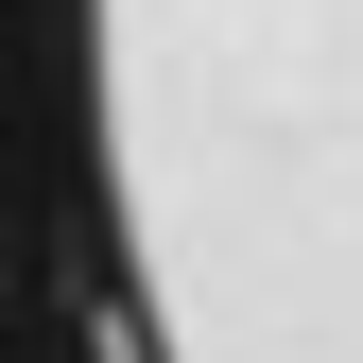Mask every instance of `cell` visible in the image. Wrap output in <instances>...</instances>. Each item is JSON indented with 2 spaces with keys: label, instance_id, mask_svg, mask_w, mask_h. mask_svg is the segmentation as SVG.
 Listing matches in <instances>:
<instances>
[{
  "label": "cell",
  "instance_id": "obj_1",
  "mask_svg": "<svg viewBox=\"0 0 363 363\" xmlns=\"http://www.w3.org/2000/svg\"><path fill=\"white\" fill-rule=\"evenodd\" d=\"M0 173L52 363H363V0H0Z\"/></svg>",
  "mask_w": 363,
  "mask_h": 363
}]
</instances>
